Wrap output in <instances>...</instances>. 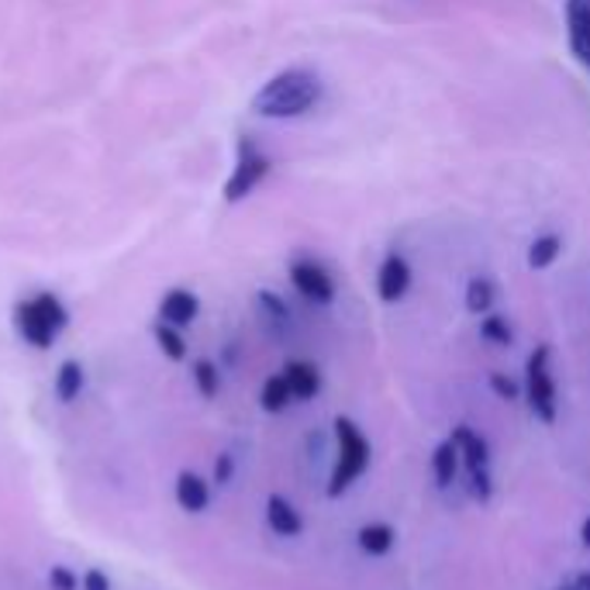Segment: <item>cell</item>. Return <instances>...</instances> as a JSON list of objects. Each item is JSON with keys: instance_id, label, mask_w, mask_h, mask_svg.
<instances>
[{"instance_id": "obj_5", "label": "cell", "mask_w": 590, "mask_h": 590, "mask_svg": "<svg viewBox=\"0 0 590 590\" xmlns=\"http://www.w3.org/2000/svg\"><path fill=\"white\" fill-rule=\"evenodd\" d=\"M270 170H273V159L262 152L249 135H242L232 176L225 180V190H221L225 205H242V200H246L259 187V183L270 176Z\"/></svg>"}, {"instance_id": "obj_28", "label": "cell", "mask_w": 590, "mask_h": 590, "mask_svg": "<svg viewBox=\"0 0 590 590\" xmlns=\"http://www.w3.org/2000/svg\"><path fill=\"white\" fill-rule=\"evenodd\" d=\"M79 587H84V590H111V577L105 574V569H87V574L84 577H79Z\"/></svg>"}, {"instance_id": "obj_25", "label": "cell", "mask_w": 590, "mask_h": 590, "mask_svg": "<svg viewBox=\"0 0 590 590\" xmlns=\"http://www.w3.org/2000/svg\"><path fill=\"white\" fill-rule=\"evenodd\" d=\"M491 391H494L501 401H507V404L521 397V386H518V380H512L507 373H491Z\"/></svg>"}, {"instance_id": "obj_30", "label": "cell", "mask_w": 590, "mask_h": 590, "mask_svg": "<svg viewBox=\"0 0 590 590\" xmlns=\"http://www.w3.org/2000/svg\"><path fill=\"white\" fill-rule=\"evenodd\" d=\"M580 542H583V549H590V515H587L583 525H580Z\"/></svg>"}, {"instance_id": "obj_29", "label": "cell", "mask_w": 590, "mask_h": 590, "mask_svg": "<svg viewBox=\"0 0 590 590\" xmlns=\"http://www.w3.org/2000/svg\"><path fill=\"white\" fill-rule=\"evenodd\" d=\"M553 590H590V569L574 577V583H563V587H553Z\"/></svg>"}, {"instance_id": "obj_23", "label": "cell", "mask_w": 590, "mask_h": 590, "mask_svg": "<svg viewBox=\"0 0 590 590\" xmlns=\"http://www.w3.org/2000/svg\"><path fill=\"white\" fill-rule=\"evenodd\" d=\"M480 339H487L491 345H501V349H507V345H515V332H512V321H507L504 315H483L480 318Z\"/></svg>"}, {"instance_id": "obj_7", "label": "cell", "mask_w": 590, "mask_h": 590, "mask_svg": "<svg viewBox=\"0 0 590 590\" xmlns=\"http://www.w3.org/2000/svg\"><path fill=\"white\" fill-rule=\"evenodd\" d=\"M408 287H411V262L397 249H391L377 270V294L383 304H397L404 294H408Z\"/></svg>"}, {"instance_id": "obj_1", "label": "cell", "mask_w": 590, "mask_h": 590, "mask_svg": "<svg viewBox=\"0 0 590 590\" xmlns=\"http://www.w3.org/2000/svg\"><path fill=\"white\" fill-rule=\"evenodd\" d=\"M324 84L321 76L308 66H291L270 76L253 97V114L270 118V121H291L304 118L321 105Z\"/></svg>"}, {"instance_id": "obj_20", "label": "cell", "mask_w": 590, "mask_h": 590, "mask_svg": "<svg viewBox=\"0 0 590 590\" xmlns=\"http://www.w3.org/2000/svg\"><path fill=\"white\" fill-rule=\"evenodd\" d=\"M563 256V238L560 235H539L528 246V270H549Z\"/></svg>"}, {"instance_id": "obj_8", "label": "cell", "mask_w": 590, "mask_h": 590, "mask_svg": "<svg viewBox=\"0 0 590 590\" xmlns=\"http://www.w3.org/2000/svg\"><path fill=\"white\" fill-rule=\"evenodd\" d=\"M566 38L577 63L590 70V0H566Z\"/></svg>"}, {"instance_id": "obj_4", "label": "cell", "mask_w": 590, "mask_h": 590, "mask_svg": "<svg viewBox=\"0 0 590 590\" xmlns=\"http://www.w3.org/2000/svg\"><path fill=\"white\" fill-rule=\"evenodd\" d=\"M553 349L542 342L536 345L532 353L525 359V397H528V408L532 415L545 425L556 421V411H560V401H556V380H553Z\"/></svg>"}, {"instance_id": "obj_17", "label": "cell", "mask_w": 590, "mask_h": 590, "mask_svg": "<svg viewBox=\"0 0 590 590\" xmlns=\"http://www.w3.org/2000/svg\"><path fill=\"white\" fill-rule=\"evenodd\" d=\"M294 401L291 394V386H287V377L283 373H273L262 380V391H259V408L267 411V415H280V411H287V404Z\"/></svg>"}, {"instance_id": "obj_21", "label": "cell", "mask_w": 590, "mask_h": 590, "mask_svg": "<svg viewBox=\"0 0 590 590\" xmlns=\"http://www.w3.org/2000/svg\"><path fill=\"white\" fill-rule=\"evenodd\" d=\"M190 377H194V386H197L200 397H205V401L218 397V391H221V370H218L214 359H194Z\"/></svg>"}, {"instance_id": "obj_26", "label": "cell", "mask_w": 590, "mask_h": 590, "mask_svg": "<svg viewBox=\"0 0 590 590\" xmlns=\"http://www.w3.org/2000/svg\"><path fill=\"white\" fill-rule=\"evenodd\" d=\"M49 587H52V590H79V577L73 574L70 566L59 563V566L49 569Z\"/></svg>"}, {"instance_id": "obj_18", "label": "cell", "mask_w": 590, "mask_h": 590, "mask_svg": "<svg viewBox=\"0 0 590 590\" xmlns=\"http://www.w3.org/2000/svg\"><path fill=\"white\" fill-rule=\"evenodd\" d=\"M494 300H497L494 280L491 276H470V283H466V311L483 318V315H491Z\"/></svg>"}, {"instance_id": "obj_12", "label": "cell", "mask_w": 590, "mask_h": 590, "mask_svg": "<svg viewBox=\"0 0 590 590\" xmlns=\"http://www.w3.org/2000/svg\"><path fill=\"white\" fill-rule=\"evenodd\" d=\"M450 439L456 442L466 470H483V466H491V442H487L480 432H474L470 425H456Z\"/></svg>"}, {"instance_id": "obj_22", "label": "cell", "mask_w": 590, "mask_h": 590, "mask_svg": "<svg viewBox=\"0 0 590 590\" xmlns=\"http://www.w3.org/2000/svg\"><path fill=\"white\" fill-rule=\"evenodd\" d=\"M256 304H259V311H262V318H267L273 329H291V308L283 304V297L280 294H273V291H259L256 294Z\"/></svg>"}, {"instance_id": "obj_15", "label": "cell", "mask_w": 590, "mask_h": 590, "mask_svg": "<svg viewBox=\"0 0 590 590\" xmlns=\"http://www.w3.org/2000/svg\"><path fill=\"white\" fill-rule=\"evenodd\" d=\"M356 542H359V549L366 556H386L397 545V532L383 521H370L356 532Z\"/></svg>"}, {"instance_id": "obj_19", "label": "cell", "mask_w": 590, "mask_h": 590, "mask_svg": "<svg viewBox=\"0 0 590 590\" xmlns=\"http://www.w3.org/2000/svg\"><path fill=\"white\" fill-rule=\"evenodd\" d=\"M152 339L159 345V353L167 356L170 362L187 359V339H183V329H173V324H167V321H156Z\"/></svg>"}, {"instance_id": "obj_6", "label": "cell", "mask_w": 590, "mask_h": 590, "mask_svg": "<svg viewBox=\"0 0 590 590\" xmlns=\"http://www.w3.org/2000/svg\"><path fill=\"white\" fill-rule=\"evenodd\" d=\"M291 283H294V291L304 300L318 304V308H324V304L335 300V280H332V273L324 270L318 259H308V256L294 259L291 262Z\"/></svg>"}, {"instance_id": "obj_10", "label": "cell", "mask_w": 590, "mask_h": 590, "mask_svg": "<svg viewBox=\"0 0 590 590\" xmlns=\"http://www.w3.org/2000/svg\"><path fill=\"white\" fill-rule=\"evenodd\" d=\"M173 494H176V504L183 507V512L200 515V512H208V504H211V483L205 477L183 470V474H176Z\"/></svg>"}, {"instance_id": "obj_9", "label": "cell", "mask_w": 590, "mask_h": 590, "mask_svg": "<svg viewBox=\"0 0 590 590\" xmlns=\"http://www.w3.org/2000/svg\"><path fill=\"white\" fill-rule=\"evenodd\" d=\"M200 315V297L187 287H173L159 300V321L173 324V329H187Z\"/></svg>"}, {"instance_id": "obj_11", "label": "cell", "mask_w": 590, "mask_h": 590, "mask_svg": "<svg viewBox=\"0 0 590 590\" xmlns=\"http://www.w3.org/2000/svg\"><path fill=\"white\" fill-rule=\"evenodd\" d=\"M267 525H270V532L280 536V539H297L304 532L300 512L283 494H270L267 497Z\"/></svg>"}, {"instance_id": "obj_3", "label": "cell", "mask_w": 590, "mask_h": 590, "mask_svg": "<svg viewBox=\"0 0 590 590\" xmlns=\"http://www.w3.org/2000/svg\"><path fill=\"white\" fill-rule=\"evenodd\" d=\"M335 429V442H339V453H335V466H332V477H329V497H342L349 487L366 474V466H370V442L359 432V425L353 418L339 415L332 421Z\"/></svg>"}, {"instance_id": "obj_27", "label": "cell", "mask_w": 590, "mask_h": 590, "mask_svg": "<svg viewBox=\"0 0 590 590\" xmlns=\"http://www.w3.org/2000/svg\"><path fill=\"white\" fill-rule=\"evenodd\" d=\"M232 477H235V459H232V453H221V456L214 459V483H218V487H229Z\"/></svg>"}, {"instance_id": "obj_24", "label": "cell", "mask_w": 590, "mask_h": 590, "mask_svg": "<svg viewBox=\"0 0 590 590\" xmlns=\"http://www.w3.org/2000/svg\"><path fill=\"white\" fill-rule=\"evenodd\" d=\"M466 477H470V497L487 504L494 497V477H491V466H483V470H466Z\"/></svg>"}, {"instance_id": "obj_2", "label": "cell", "mask_w": 590, "mask_h": 590, "mask_svg": "<svg viewBox=\"0 0 590 590\" xmlns=\"http://www.w3.org/2000/svg\"><path fill=\"white\" fill-rule=\"evenodd\" d=\"M66 324H70V311L52 291H42L14 304V329L32 349H52L56 339L66 332Z\"/></svg>"}, {"instance_id": "obj_14", "label": "cell", "mask_w": 590, "mask_h": 590, "mask_svg": "<svg viewBox=\"0 0 590 590\" xmlns=\"http://www.w3.org/2000/svg\"><path fill=\"white\" fill-rule=\"evenodd\" d=\"M84 383H87V373H84V362L79 359H63L56 370V397L63 404H73L79 394H84Z\"/></svg>"}, {"instance_id": "obj_13", "label": "cell", "mask_w": 590, "mask_h": 590, "mask_svg": "<svg viewBox=\"0 0 590 590\" xmlns=\"http://www.w3.org/2000/svg\"><path fill=\"white\" fill-rule=\"evenodd\" d=\"M280 373L287 377V386H291L294 401H311V397H318V391H321V373H318L315 362H308V359H291Z\"/></svg>"}, {"instance_id": "obj_16", "label": "cell", "mask_w": 590, "mask_h": 590, "mask_svg": "<svg viewBox=\"0 0 590 590\" xmlns=\"http://www.w3.org/2000/svg\"><path fill=\"white\" fill-rule=\"evenodd\" d=\"M459 466H463V459H459L456 442H453V439L439 442V445H435V453H432V474H435V483L442 487V491H445V487H453V483H456Z\"/></svg>"}]
</instances>
